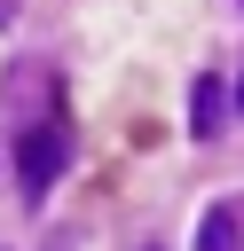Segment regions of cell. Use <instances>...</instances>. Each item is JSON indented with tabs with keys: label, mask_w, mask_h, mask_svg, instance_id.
I'll return each instance as SVG.
<instances>
[{
	"label": "cell",
	"mask_w": 244,
	"mask_h": 251,
	"mask_svg": "<svg viewBox=\"0 0 244 251\" xmlns=\"http://www.w3.org/2000/svg\"><path fill=\"white\" fill-rule=\"evenodd\" d=\"M236 227H244V212H236V204H213V212L197 220V251H236Z\"/></svg>",
	"instance_id": "obj_3"
},
{
	"label": "cell",
	"mask_w": 244,
	"mask_h": 251,
	"mask_svg": "<svg viewBox=\"0 0 244 251\" xmlns=\"http://www.w3.org/2000/svg\"><path fill=\"white\" fill-rule=\"evenodd\" d=\"M236 110H244V78H236Z\"/></svg>",
	"instance_id": "obj_4"
},
{
	"label": "cell",
	"mask_w": 244,
	"mask_h": 251,
	"mask_svg": "<svg viewBox=\"0 0 244 251\" xmlns=\"http://www.w3.org/2000/svg\"><path fill=\"white\" fill-rule=\"evenodd\" d=\"M55 173H63V133H55V126H31V133L16 141V180H24V196L39 204V196L55 188Z\"/></svg>",
	"instance_id": "obj_1"
},
{
	"label": "cell",
	"mask_w": 244,
	"mask_h": 251,
	"mask_svg": "<svg viewBox=\"0 0 244 251\" xmlns=\"http://www.w3.org/2000/svg\"><path fill=\"white\" fill-rule=\"evenodd\" d=\"M220 126H228V86H220L213 71H197V86H189V133L213 141Z\"/></svg>",
	"instance_id": "obj_2"
}]
</instances>
